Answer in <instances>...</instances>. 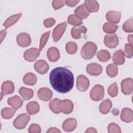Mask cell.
Returning a JSON list of instances; mask_svg holds the SVG:
<instances>
[{
	"label": "cell",
	"mask_w": 133,
	"mask_h": 133,
	"mask_svg": "<svg viewBox=\"0 0 133 133\" xmlns=\"http://www.w3.org/2000/svg\"><path fill=\"white\" fill-rule=\"evenodd\" d=\"M74 81L72 72L64 67L56 68L49 74V82L52 87L59 93L69 92L73 87Z\"/></svg>",
	"instance_id": "6da1fadb"
},
{
	"label": "cell",
	"mask_w": 133,
	"mask_h": 133,
	"mask_svg": "<svg viewBox=\"0 0 133 133\" xmlns=\"http://www.w3.org/2000/svg\"><path fill=\"white\" fill-rule=\"evenodd\" d=\"M97 50V46L95 43L88 42L83 46L81 51V55L83 59L89 60L96 55Z\"/></svg>",
	"instance_id": "7a4b0ae2"
},
{
	"label": "cell",
	"mask_w": 133,
	"mask_h": 133,
	"mask_svg": "<svg viewBox=\"0 0 133 133\" xmlns=\"http://www.w3.org/2000/svg\"><path fill=\"white\" fill-rule=\"evenodd\" d=\"M30 115L29 113H22L19 115L13 122L14 127L18 129H23L30 120Z\"/></svg>",
	"instance_id": "3957f363"
},
{
	"label": "cell",
	"mask_w": 133,
	"mask_h": 133,
	"mask_svg": "<svg viewBox=\"0 0 133 133\" xmlns=\"http://www.w3.org/2000/svg\"><path fill=\"white\" fill-rule=\"evenodd\" d=\"M104 95V88L101 85H96L91 89L90 92V98L92 100L98 101L101 100Z\"/></svg>",
	"instance_id": "277c9868"
},
{
	"label": "cell",
	"mask_w": 133,
	"mask_h": 133,
	"mask_svg": "<svg viewBox=\"0 0 133 133\" xmlns=\"http://www.w3.org/2000/svg\"><path fill=\"white\" fill-rule=\"evenodd\" d=\"M68 23L63 22L57 25L54 29L52 32V38L54 42H58L62 37L65 31Z\"/></svg>",
	"instance_id": "5b68a950"
},
{
	"label": "cell",
	"mask_w": 133,
	"mask_h": 133,
	"mask_svg": "<svg viewBox=\"0 0 133 133\" xmlns=\"http://www.w3.org/2000/svg\"><path fill=\"white\" fill-rule=\"evenodd\" d=\"M58 108L60 112H62L65 114H69L73 111L74 105L71 100L69 99H64L60 101Z\"/></svg>",
	"instance_id": "8992f818"
},
{
	"label": "cell",
	"mask_w": 133,
	"mask_h": 133,
	"mask_svg": "<svg viewBox=\"0 0 133 133\" xmlns=\"http://www.w3.org/2000/svg\"><path fill=\"white\" fill-rule=\"evenodd\" d=\"M104 43L108 47L114 48L118 45L119 40L116 34H107L104 37Z\"/></svg>",
	"instance_id": "52a82bcc"
},
{
	"label": "cell",
	"mask_w": 133,
	"mask_h": 133,
	"mask_svg": "<svg viewBox=\"0 0 133 133\" xmlns=\"http://www.w3.org/2000/svg\"><path fill=\"white\" fill-rule=\"evenodd\" d=\"M89 86V81L87 77L84 75H79L76 79V87L77 89L84 92L87 90Z\"/></svg>",
	"instance_id": "ba28073f"
},
{
	"label": "cell",
	"mask_w": 133,
	"mask_h": 133,
	"mask_svg": "<svg viewBox=\"0 0 133 133\" xmlns=\"http://www.w3.org/2000/svg\"><path fill=\"white\" fill-rule=\"evenodd\" d=\"M121 90L125 95H129L133 91V81L131 78L124 79L121 82Z\"/></svg>",
	"instance_id": "9c48e42d"
},
{
	"label": "cell",
	"mask_w": 133,
	"mask_h": 133,
	"mask_svg": "<svg viewBox=\"0 0 133 133\" xmlns=\"http://www.w3.org/2000/svg\"><path fill=\"white\" fill-rule=\"evenodd\" d=\"M41 51L36 48H31L24 52L23 58L28 61L32 62L35 61L39 56Z\"/></svg>",
	"instance_id": "30bf717a"
},
{
	"label": "cell",
	"mask_w": 133,
	"mask_h": 133,
	"mask_svg": "<svg viewBox=\"0 0 133 133\" xmlns=\"http://www.w3.org/2000/svg\"><path fill=\"white\" fill-rule=\"evenodd\" d=\"M16 41L20 46L25 47L31 44V38L29 34L22 32L18 35L16 38Z\"/></svg>",
	"instance_id": "8fae6325"
},
{
	"label": "cell",
	"mask_w": 133,
	"mask_h": 133,
	"mask_svg": "<svg viewBox=\"0 0 133 133\" xmlns=\"http://www.w3.org/2000/svg\"><path fill=\"white\" fill-rule=\"evenodd\" d=\"M86 70V72L90 75L97 76L102 73V67L101 65L98 63H92L87 65Z\"/></svg>",
	"instance_id": "7c38bea8"
},
{
	"label": "cell",
	"mask_w": 133,
	"mask_h": 133,
	"mask_svg": "<svg viewBox=\"0 0 133 133\" xmlns=\"http://www.w3.org/2000/svg\"><path fill=\"white\" fill-rule=\"evenodd\" d=\"M15 86L13 82L10 81H6L3 82L1 87V99L3 96L8 94H10L14 91Z\"/></svg>",
	"instance_id": "4fadbf2b"
},
{
	"label": "cell",
	"mask_w": 133,
	"mask_h": 133,
	"mask_svg": "<svg viewBox=\"0 0 133 133\" xmlns=\"http://www.w3.org/2000/svg\"><path fill=\"white\" fill-rule=\"evenodd\" d=\"M34 68L38 73L44 74L46 73L48 71L49 65L45 60H39L34 63Z\"/></svg>",
	"instance_id": "5bb4252c"
},
{
	"label": "cell",
	"mask_w": 133,
	"mask_h": 133,
	"mask_svg": "<svg viewBox=\"0 0 133 133\" xmlns=\"http://www.w3.org/2000/svg\"><path fill=\"white\" fill-rule=\"evenodd\" d=\"M107 20L111 23H118L121 18V12L113 10L109 11L105 15Z\"/></svg>",
	"instance_id": "9a60e30c"
},
{
	"label": "cell",
	"mask_w": 133,
	"mask_h": 133,
	"mask_svg": "<svg viewBox=\"0 0 133 133\" xmlns=\"http://www.w3.org/2000/svg\"><path fill=\"white\" fill-rule=\"evenodd\" d=\"M38 98L44 101L50 100L52 97V92L51 90L46 87L40 88L37 92Z\"/></svg>",
	"instance_id": "2e32d148"
},
{
	"label": "cell",
	"mask_w": 133,
	"mask_h": 133,
	"mask_svg": "<svg viewBox=\"0 0 133 133\" xmlns=\"http://www.w3.org/2000/svg\"><path fill=\"white\" fill-rule=\"evenodd\" d=\"M77 121L75 118H69L65 119L62 124V127L64 131L70 132L73 131L76 127Z\"/></svg>",
	"instance_id": "e0dca14e"
},
{
	"label": "cell",
	"mask_w": 133,
	"mask_h": 133,
	"mask_svg": "<svg viewBox=\"0 0 133 133\" xmlns=\"http://www.w3.org/2000/svg\"><path fill=\"white\" fill-rule=\"evenodd\" d=\"M47 56L49 61L52 62L58 61L60 57L59 50L55 47H51L48 49Z\"/></svg>",
	"instance_id": "ac0fdd59"
},
{
	"label": "cell",
	"mask_w": 133,
	"mask_h": 133,
	"mask_svg": "<svg viewBox=\"0 0 133 133\" xmlns=\"http://www.w3.org/2000/svg\"><path fill=\"white\" fill-rule=\"evenodd\" d=\"M87 28L83 25L74 26L71 29V35L74 39H79L81 37V34H85Z\"/></svg>",
	"instance_id": "d6986e66"
},
{
	"label": "cell",
	"mask_w": 133,
	"mask_h": 133,
	"mask_svg": "<svg viewBox=\"0 0 133 133\" xmlns=\"http://www.w3.org/2000/svg\"><path fill=\"white\" fill-rule=\"evenodd\" d=\"M121 119L126 123L131 122L133 120L132 110L128 108H125L122 109L120 116Z\"/></svg>",
	"instance_id": "ffe728a7"
},
{
	"label": "cell",
	"mask_w": 133,
	"mask_h": 133,
	"mask_svg": "<svg viewBox=\"0 0 133 133\" xmlns=\"http://www.w3.org/2000/svg\"><path fill=\"white\" fill-rule=\"evenodd\" d=\"M23 103V100H22L20 97L17 95L10 97L7 100L8 104L16 109H19L22 105Z\"/></svg>",
	"instance_id": "44dd1931"
},
{
	"label": "cell",
	"mask_w": 133,
	"mask_h": 133,
	"mask_svg": "<svg viewBox=\"0 0 133 133\" xmlns=\"http://www.w3.org/2000/svg\"><path fill=\"white\" fill-rule=\"evenodd\" d=\"M74 15L80 19H84L87 18L89 15V12L86 10L84 4H82L78 6L74 10Z\"/></svg>",
	"instance_id": "7402d4cb"
},
{
	"label": "cell",
	"mask_w": 133,
	"mask_h": 133,
	"mask_svg": "<svg viewBox=\"0 0 133 133\" xmlns=\"http://www.w3.org/2000/svg\"><path fill=\"white\" fill-rule=\"evenodd\" d=\"M84 6L89 13L97 12L99 8V5L97 1H85Z\"/></svg>",
	"instance_id": "603a6c76"
},
{
	"label": "cell",
	"mask_w": 133,
	"mask_h": 133,
	"mask_svg": "<svg viewBox=\"0 0 133 133\" xmlns=\"http://www.w3.org/2000/svg\"><path fill=\"white\" fill-rule=\"evenodd\" d=\"M112 60L114 63L116 65H122L124 63L125 61V56L122 49H119L114 53Z\"/></svg>",
	"instance_id": "cb8c5ba5"
},
{
	"label": "cell",
	"mask_w": 133,
	"mask_h": 133,
	"mask_svg": "<svg viewBox=\"0 0 133 133\" xmlns=\"http://www.w3.org/2000/svg\"><path fill=\"white\" fill-rule=\"evenodd\" d=\"M21 15H22V14L19 13V14L12 15L10 16L9 18H8L6 20L5 22L3 23V25L5 28V30L11 26L15 23H16L18 21V20L21 18Z\"/></svg>",
	"instance_id": "d4e9b609"
},
{
	"label": "cell",
	"mask_w": 133,
	"mask_h": 133,
	"mask_svg": "<svg viewBox=\"0 0 133 133\" xmlns=\"http://www.w3.org/2000/svg\"><path fill=\"white\" fill-rule=\"evenodd\" d=\"M112 104L111 100L109 99H107L103 101L99 107V111L103 114H107L109 112L111 108H112Z\"/></svg>",
	"instance_id": "484cf974"
},
{
	"label": "cell",
	"mask_w": 133,
	"mask_h": 133,
	"mask_svg": "<svg viewBox=\"0 0 133 133\" xmlns=\"http://www.w3.org/2000/svg\"><path fill=\"white\" fill-rule=\"evenodd\" d=\"M23 82L26 85L33 86L37 82L36 76L33 73H28L23 76Z\"/></svg>",
	"instance_id": "4316f807"
},
{
	"label": "cell",
	"mask_w": 133,
	"mask_h": 133,
	"mask_svg": "<svg viewBox=\"0 0 133 133\" xmlns=\"http://www.w3.org/2000/svg\"><path fill=\"white\" fill-rule=\"evenodd\" d=\"M39 105L36 101H30L26 105V110L30 115L37 114L39 111Z\"/></svg>",
	"instance_id": "83f0119b"
},
{
	"label": "cell",
	"mask_w": 133,
	"mask_h": 133,
	"mask_svg": "<svg viewBox=\"0 0 133 133\" xmlns=\"http://www.w3.org/2000/svg\"><path fill=\"white\" fill-rule=\"evenodd\" d=\"M19 93L25 100H28L31 99L34 95V92L32 89L24 87H22L19 89Z\"/></svg>",
	"instance_id": "f1b7e54d"
},
{
	"label": "cell",
	"mask_w": 133,
	"mask_h": 133,
	"mask_svg": "<svg viewBox=\"0 0 133 133\" xmlns=\"http://www.w3.org/2000/svg\"><path fill=\"white\" fill-rule=\"evenodd\" d=\"M16 110L14 108H4L1 111V115L5 119H10L14 116Z\"/></svg>",
	"instance_id": "f546056e"
},
{
	"label": "cell",
	"mask_w": 133,
	"mask_h": 133,
	"mask_svg": "<svg viewBox=\"0 0 133 133\" xmlns=\"http://www.w3.org/2000/svg\"><path fill=\"white\" fill-rule=\"evenodd\" d=\"M97 58L102 62H106L111 58L110 52L105 49H101L99 50L97 54Z\"/></svg>",
	"instance_id": "4dcf8cb0"
},
{
	"label": "cell",
	"mask_w": 133,
	"mask_h": 133,
	"mask_svg": "<svg viewBox=\"0 0 133 133\" xmlns=\"http://www.w3.org/2000/svg\"><path fill=\"white\" fill-rule=\"evenodd\" d=\"M106 72L110 77H115L118 73V68L117 65L115 63L110 64L106 68Z\"/></svg>",
	"instance_id": "1f68e13d"
},
{
	"label": "cell",
	"mask_w": 133,
	"mask_h": 133,
	"mask_svg": "<svg viewBox=\"0 0 133 133\" xmlns=\"http://www.w3.org/2000/svg\"><path fill=\"white\" fill-rule=\"evenodd\" d=\"M118 29V26L110 22H105L103 25V30L108 34H112L115 32Z\"/></svg>",
	"instance_id": "d6a6232c"
},
{
	"label": "cell",
	"mask_w": 133,
	"mask_h": 133,
	"mask_svg": "<svg viewBox=\"0 0 133 133\" xmlns=\"http://www.w3.org/2000/svg\"><path fill=\"white\" fill-rule=\"evenodd\" d=\"M60 100L58 98H54L51 100L49 103V109L56 114H59L60 113V111L59 109L58 105Z\"/></svg>",
	"instance_id": "836d02e7"
},
{
	"label": "cell",
	"mask_w": 133,
	"mask_h": 133,
	"mask_svg": "<svg viewBox=\"0 0 133 133\" xmlns=\"http://www.w3.org/2000/svg\"><path fill=\"white\" fill-rule=\"evenodd\" d=\"M65 50L69 54H74L76 52L77 50V44L74 42H69L65 45Z\"/></svg>",
	"instance_id": "e575fe53"
},
{
	"label": "cell",
	"mask_w": 133,
	"mask_h": 133,
	"mask_svg": "<svg viewBox=\"0 0 133 133\" xmlns=\"http://www.w3.org/2000/svg\"><path fill=\"white\" fill-rule=\"evenodd\" d=\"M68 22L70 24L74 26H80L83 24L82 20L76 17L74 14L69 15L68 18Z\"/></svg>",
	"instance_id": "d590c367"
},
{
	"label": "cell",
	"mask_w": 133,
	"mask_h": 133,
	"mask_svg": "<svg viewBox=\"0 0 133 133\" xmlns=\"http://www.w3.org/2000/svg\"><path fill=\"white\" fill-rule=\"evenodd\" d=\"M133 18L130 17L129 19L126 21L123 24V30L127 33H132L133 32Z\"/></svg>",
	"instance_id": "8d00e7d4"
},
{
	"label": "cell",
	"mask_w": 133,
	"mask_h": 133,
	"mask_svg": "<svg viewBox=\"0 0 133 133\" xmlns=\"http://www.w3.org/2000/svg\"><path fill=\"white\" fill-rule=\"evenodd\" d=\"M50 33V31H47L46 33H44L40 39L39 41V50L41 51V50L43 49V48L45 47V45L46 44L48 39L49 37V35Z\"/></svg>",
	"instance_id": "74e56055"
},
{
	"label": "cell",
	"mask_w": 133,
	"mask_h": 133,
	"mask_svg": "<svg viewBox=\"0 0 133 133\" xmlns=\"http://www.w3.org/2000/svg\"><path fill=\"white\" fill-rule=\"evenodd\" d=\"M124 56L127 58H131L133 55V46L132 44L127 43L125 45V49L123 52Z\"/></svg>",
	"instance_id": "f35d334b"
},
{
	"label": "cell",
	"mask_w": 133,
	"mask_h": 133,
	"mask_svg": "<svg viewBox=\"0 0 133 133\" xmlns=\"http://www.w3.org/2000/svg\"><path fill=\"white\" fill-rule=\"evenodd\" d=\"M108 94L112 97H116L118 94V87L116 82L111 84L108 89Z\"/></svg>",
	"instance_id": "ab89813d"
},
{
	"label": "cell",
	"mask_w": 133,
	"mask_h": 133,
	"mask_svg": "<svg viewBox=\"0 0 133 133\" xmlns=\"http://www.w3.org/2000/svg\"><path fill=\"white\" fill-rule=\"evenodd\" d=\"M108 131L109 133H120L121 132V130L117 124L111 123L108 127Z\"/></svg>",
	"instance_id": "60d3db41"
},
{
	"label": "cell",
	"mask_w": 133,
	"mask_h": 133,
	"mask_svg": "<svg viewBox=\"0 0 133 133\" xmlns=\"http://www.w3.org/2000/svg\"><path fill=\"white\" fill-rule=\"evenodd\" d=\"M28 131L30 133H40L41 128L39 125L37 124H32L29 127Z\"/></svg>",
	"instance_id": "b9f144b4"
},
{
	"label": "cell",
	"mask_w": 133,
	"mask_h": 133,
	"mask_svg": "<svg viewBox=\"0 0 133 133\" xmlns=\"http://www.w3.org/2000/svg\"><path fill=\"white\" fill-rule=\"evenodd\" d=\"M64 3L65 2L64 1L54 0L52 2V6L55 9L57 10L62 7L64 5Z\"/></svg>",
	"instance_id": "7bdbcfd3"
},
{
	"label": "cell",
	"mask_w": 133,
	"mask_h": 133,
	"mask_svg": "<svg viewBox=\"0 0 133 133\" xmlns=\"http://www.w3.org/2000/svg\"><path fill=\"white\" fill-rule=\"evenodd\" d=\"M56 23V20L53 18H48L44 20L43 22L45 28H50L53 26Z\"/></svg>",
	"instance_id": "ee69618b"
},
{
	"label": "cell",
	"mask_w": 133,
	"mask_h": 133,
	"mask_svg": "<svg viewBox=\"0 0 133 133\" xmlns=\"http://www.w3.org/2000/svg\"><path fill=\"white\" fill-rule=\"evenodd\" d=\"M65 3L66 5L70 7H74L76 6L79 2V1H75V0H65Z\"/></svg>",
	"instance_id": "f6af8a7d"
},
{
	"label": "cell",
	"mask_w": 133,
	"mask_h": 133,
	"mask_svg": "<svg viewBox=\"0 0 133 133\" xmlns=\"http://www.w3.org/2000/svg\"><path fill=\"white\" fill-rule=\"evenodd\" d=\"M47 133H51V132H52V133H54V132H57V133L59 132V133H60L61 131L59 129H58L56 127H50V128H48V129L47 131Z\"/></svg>",
	"instance_id": "bcb514c9"
},
{
	"label": "cell",
	"mask_w": 133,
	"mask_h": 133,
	"mask_svg": "<svg viewBox=\"0 0 133 133\" xmlns=\"http://www.w3.org/2000/svg\"><path fill=\"white\" fill-rule=\"evenodd\" d=\"M0 33H1V43H2L3 42V39L5 37V36L6 35L7 32H6V30H1Z\"/></svg>",
	"instance_id": "7dc6e473"
},
{
	"label": "cell",
	"mask_w": 133,
	"mask_h": 133,
	"mask_svg": "<svg viewBox=\"0 0 133 133\" xmlns=\"http://www.w3.org/2000/svg\"><path fill=\"white\" fill-rule=\"evenodd\" d=\"M85 132L86 133H87V132H92V133H97V131L96 130V129L95 128H93V127H89L88 128H87L86 129V130L85 131Z\"/></svg>",
	"instance_id": "c3c4849f"
},
{
	"label": "cell",
	"mask_w": 133,
	"mask_h": 133,
	"mask_svg": "<svg viewBox=\"0 0 133 133\" xmlns=\"http://www.w3.org/2000/svg\"><path fill=\"white\" fill-rule=\"evenodd\" d=\"M127 39L129 42V43L132 44V34H129L128 35Z\"/></svg>",
	"instance_id": "681fc988"
}]
</instances>
